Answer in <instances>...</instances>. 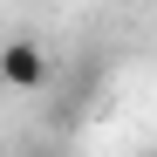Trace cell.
<instances>
[{
	"mask_svg": "<svg viewBox=\"0 0 157 157\" xmlns=\"http://www.w3.org/2000/svg\"><path fill=\"white\" fill-rule=\"evenodd\" d=\"M48 75H55V62H48V48L34 34H14V41H0V82L21 89V96H34L48 89Z\"/></svg>",
	"mask_w": 157,
	"mask_h": 157,
	"instance_id": "cell-1",
	"label": "cell"
},
{
	"mask_svg": "<svg viewBox=\"0 0 157 157\" xmlns=\"http://www.w3.org/2000/svg\"><path fill=\"white\" fill-rule=\"evenodd\" d=\"M144 157H157V144H150V150H144Z\"/></svg>",
	"mask_w": 157,
	"mask_h": 157,
	"instance_id": "cell-2",
	"label": "cell"
}]
</instances>
